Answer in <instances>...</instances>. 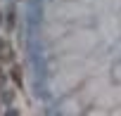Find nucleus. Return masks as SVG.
Instances as JSON below:
<instances>
[{"instance_id": "obj_1", "label": "nucleus", "mask_w": 121, "mask_h": 116, "mask_svg": "<svg viewBox=\"0 0 121 116\" xmlns=\"http://www.w3.org/2000/svg\"><path fill=\"white\" fill-rule=\"evenodd\" d=\"M0 62H14V52L7 40H0Z\"/></svg>"}, {"instance_id": "obj_3", "label": "nucleus", "mask_w": 121, "mask_h": 116, "mask_svg": "<svg viewBox=\"0 0 121 116\" xmlns=\"http://www.w3.org/2000/svg\"><path fill=\"white\" fill-rule=\"evenodd\" d=\"M0 85H3V71H0Z\"/></svg>"}, {"instance_id": "obj_2", "label": "nucleus", "mask_w": 121, "mask_h": 116, "mask_svg": "<svg viewBox=\"0 0 121 116\" xmlns=\"http://www.w3.org/2000/svg\"><path fill=\"white\" fill-rule=\"evenodd\" d=\"M10 78H12V83H14L17 88L24 85V74H22V66H19V64H12V69H10Z\"/></svg>"}]
</instances>
